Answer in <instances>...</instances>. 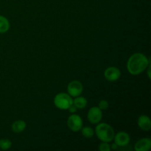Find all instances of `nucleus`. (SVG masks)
Listing matches in <instances>:
<instances>
[{
  "label": "nucleus",
  "mask_w": 151,
  "mask_h": 151,
  "mask_svg": "<svg viewBox=\"0 0 151 151\" xmlns=\"http://www.w3.org/2000/svg\"><path fill=\"white\" fill-rule=\"evenodd\" d=\"M73 104L77 109H83L87 106V100L83 97H76L73 100Z\"/></svg>",
  "instance_id": "obj_12"
},
{
  "label": "nucleus",
  "mask_w": 151,
  "mask_h": 151,
  "mask_svg": "<svg viewBox=\"0 0 151 151\" xmlns=\"http://www.w3.org/2000/svg\"><path fill=\"white\" fill-rule=\"evenodd\" d=\"M10 29V23L7 18L0 15V33H4Z\"/></svg>",
  "instance_id": "obj_13"
},
{
  "label": "nucleus",
  "mask_w": 151,
  "mask_h": 151,
  "mask_svg": "<svg viewBox=\"0 0 151 151\" xmlns=\"http://www.w3.org/2000/svg\"><path fill=\"white\" fill-rule=\"evenodd\" d=\"M83 90L82 83L79 81H72L68 84L67 92L71 97H76L81 95Z\"/></svg>",
  "instance_id": "obj_5"
},
{
  "label": "nucleus",
  "mask_w": 151,
  "mask_h": 151,
  "mask_svg": "<svg viewBox=\"0 0 151 151\" xmlns=\"http://www.w3.org/2000/svg\"><path fill=\"white\" fill-rule=\"evenodd\" d=\"M109 107V103L107 100H100L98 104V108L102 111H105Z\"/></svg>",
  "instance_id": "obj_16"
},
{
  "label": "nucleus",
  "mask_w": 151,
  "mask_h": 151,
  "mask_svg": "<svg viewBox=\"0 0 151 151\" xmlns=\"http://www.w3.org/2000/svg\"><path fill=\"white\" fill-rule=\"evenodd\" d=\"M54 104L58 109L61 110H67L69 106L73 104V99L69 94L60 93L55 97Z\"/></svg>",
  "instance_id": "obj_3"
},
{
  "label": "nucleus",
  "mask_w": 151,
  "mask_h": 151,
  "mask_svg": "<svg viewBox=\"0 0 151 151\" xmlns=\"http://www.w3.org/2000/svg\"><path fill=\"white\" fill-rule=\"evenodd\" d=\"M99 150L100 151H110L111 146L109 145V142H103L99 146Z\"/></svg>",
  "instance_id": "obj_17"
},
{
  "label": "nucleus",
  "mask_w": 151,
  "mask_h": 151,
  "mask_svg": "<svg viewBox=\"0 0 151 151\" xmlns=\"http://www.w3.org/2000/svg\"><path fill=\"white\" fill-rule=\"evenodd\" d=\"M26 126L27 124L24 120H16L12 125V131L16 134H19L24 131Z\"/></svg>",
  "instance_id": "obj_11"
},
{
  "label": "nucleus",
  "mask_w": 151,
  "mask_h": 151,
  "mask_svg": "<svg viewBox=\"0 0 151 151\" xmlns=\"http://www.w3.org/2000/svg\"><path fill=\"white\" fill-rule=\"evenodd\" d=\"M68 128L74 132L81 131L83 127V119L79 115L72 114L69 116L67 120Z\"/></svg>",
  "instance_id": "obj_4"
},
{
  "label": "nucleus",
  "mask_w": 151,
  "mask_h": 151,
  "mask_svg": "<svg viewBox=\"0 0 151 151\" xmlns=\"http://www.w3.org/2000/svg\"><path fill=\"white\" fill-rule=\"evenodd\" d=\"M81 133H82V135L86 138H91L94 134V130L89 126H86L83 127V128L82 127Z\"/></svg>",
  "instance_id": "obj_14"
},
{
  "label": "nucleus",
  "mask_w": 151,
  "mask_h": 151,
  "mask_svg": "<svg viewBox=\"0 0 151 151\" xmlns=\"http://www.w3.org/2000/svg\"><path fill=\"white\" fill-rule=\"evenodd\" d=\"M121 76V72L118 68L114 66H110L107 68L104 72V77L108 81L114 82L119 80Z\"/></svg>",
  "instance_id": "obj_8"
},
{
  "label": "nucleus",
  "mask_w": 151,
  "mask_h": 151,
  "mask_svg": "<svg viewBox=\"0 0 151 151\" xmlns=\"http://www.w3.org/2000/svg\"><path fill=\"white\" fill-rule=\"evenodd\" d=\"M12 146V142L8 139H0V149L2 150H7Z\"/></svg>",
  "instance_id": "obj_15"
},
{
  "label": "nucleus",
  "mask_w": 151,
  "mask_h": 151,
  "mask_svg": "<svg viewBox=\"0 0 151 151\" xmlns=\"http://www.w3.org/2000/svg\"><path fill=\"white\" fill-rule=\"evenodd\" d=\"M87 117L91 124H98L103 118V112L98 107H92L88 110Z\"/></svg>",
  "instance_id": "obj_6"
},
{
  "label": "nucleus",
  "mask_w": 151,
  "mask_h": 151,
  "mask_svg": "<svg viewBox=\"0 0 151 151\" xmlns=\"http://www.w3.org/2000/svg\"><path fill=\"white\" fill-rule=\"evenodd\" d=\"M77 109H77V108L75 107V106H74V104H72V106H69V108L67 109V110H69V111L70 112V113L74 114V113H75V112L77 111Z\"/></svg>",
  "instance_id": "obj_18"
},
{
  "label": "nucleus",
  "mask_w": 151,
  "mask_h": 151,
  "mask_svg": "<svg viewBox=\"0 0 151 151\" xmlns=\"http://www.w3.org/2000/svg\"><path fill=\"white\" fill-rule=\"evenodd\" d=\"M151 148V139L150 138H142L138 140L134 146L136 151H148Z\"/></svg>",
  "instance_id": "obj_9"
},
{
  "label": "nucleus",
  "mask_w": 151,
  "mask_h": 151,
  "mask_svg": "<svg viewBox=\"0 0 151 151\" xmlns=\"http://www.w3.org/2000/svg\"><path fill=\"white\" fill-rule=\"evenodd\" d=\"M150 66H149V69H148V72H147V75H148V78L149 79H150Z\"/></svg>",
  "instance_id": "obj_20"
},
{
  "label": "nucleus",
  "mask_w": 151,
  "mask_h": 151,
  "mask_svg": "<svg viewBox=\"0 0 151 151\" xmlns=\"http://www.w3.org/2000/svg\"><path fill=\"white\" fill-rule=\"evenodd\" d=\"M118 147H119L118 145L116 144H115V143H114V144H112L111 145V149H113V150H116Z\"/></svg>",
  "instance_id": "obj_19"
},
{
  "label": "nucleus",
  "mask_w": 151,
  "mask_h": 151,
  "mask_svg": "<svg viewBox=\"0 0 151 151\" xmlns=\"http://www.w3.org/2000/svg\"><path fill=\"white\" fill-rule=\"evenodd\" d=\"M114 143L118 145V147H126L128 145L131 141V138L128 133L125 131H119L114 137Z\"/></svg>",
  "instance_id": "obj_7"
},
{
  "label": "nucleus",
  "mask_w": 151,
  "mask_h": 151,
  "mask_svg": "<svg viewBox=\"0 0 151 151\" xmlns=\"http://www.w3.org/2000/svg\"><path fill=\"white\" fill-rule=\"evenodd\" d=\"M139 127L140 129L145 131H150L151 128V120L150 117H148L146 115H141L138 118V121H137Z\"/></svg>",
  "instance_id": "obj_10"
},
{
  "label": "nucleus",
  "mask_w": 151,
  "mask_h": 151,
  "mask_svg": "<svg viewBox=\"0 0 151 151\" xmlns=\"http://www.w3.org/2000/svg\"><path fill=\"white\" fill-rule=\"evenodd\" d=\"M150 65V59L142 53H134L129 58L127 63V69L132 75H138L147 69Z\"/></svg>",
  "instance_id": "obj_1"
},
{
  "label": "nucleus",
  "mask_w": 151,
  "mask_h": 151,
  "mask_svg": "<svg viewBox=\"0 0 151 151\" xmlns=\"http://www.w3.org/2000/svg\"><path fill=\"white\" fill-rule=\"evenodd\" d=\"M95 134L100 140L104 142H111L114 137V131L107 123H98L95 128Z\"/></svg>",
  "instance_id": "obj_2"
}]
</instances>
